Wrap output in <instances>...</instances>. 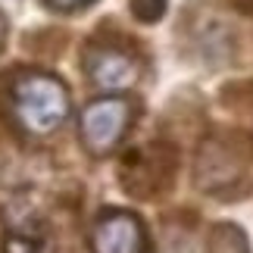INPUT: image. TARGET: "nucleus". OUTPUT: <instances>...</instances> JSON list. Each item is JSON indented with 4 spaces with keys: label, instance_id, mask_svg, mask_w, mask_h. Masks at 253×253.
I'll list each match as a JSON object with an SVG mask.
<instances>
[{
    "label": "nucleus",
    "instance_id": "9b49d317",
    "mask_svg": "<svg viewBox=\"0 0 253 253\" xmlns=\"http://www.w3.org/2000/svg\"><path fill=\"white\" fill-rule=\"evenodd\" d=\"M6 38H9V22H6V16L0 13V50L6 47Z\"/></svg>",
    "mask_w": 253,
    "mask_h": 253
},
{
    "label": "nucleus",
    "instance_id": "1a4fd4ad",
    "mask_svg": "<svg viewBox=\"0 0 253 253\" xmlns=\"http://www.w3.org/2000/svg\"><path fill=\"white\" fill-rule=\"evenodd\" d=\"M3 253H38V241L13 231V235L3 238Z\"/></svg>",
    "mask_w": 253,
    "mask_h": 253
},
{
    "label": "nucleus",
    "instance_id": "6e6552de",
    "mask_svg": "<svg viewBox=\"0 0 253 253\" xmlns=\"http://www.w3.org/2000/svg\"><path fill=\"white\" fill-rule=\"evenodd\" d=\"M169 9V0H131V16L144 25H153L166 16Z\"/></svg>",
    "mask_w": 253,
    "mask_h": 253
},
{
    "label": "nucleus",
    "instance_id": "9d476101",
    "mask_svg": "<svg viewBox=\"0 0 253 253\" xmlns=\"http://www.w3.org/2000/svg\"><path fill=\"white\" fill-rule=\"evenodd\" d=\"M97 0H44V6L47 9H53V13H63V16H69V13H82V9L87 6H94Z\"/></svg>",
    "mask_w": 253,
    "mask_h": 253
},
{
    "label": "nucleus",
    "instance_id": "20e7f679",
    "mask_svg": "<svg viewBox=\"0 0 253 253\" xmlns=\"http://www.w3.org/2000/svg\"><path fill=\"white\" fill-rule=\"evenodd\" d=\"M175 169H178V153H175V147L172 144H163V141H153L147 147H134L122 157L119 181H122L128 197L157 200L172 188Z\"/></svg>",
    "mask_w": 253,
    "mask_h": 253
},
{
    "label": "nucleus",
    "instance_id": "423d86ee",
    "mask_svg": "<svg viewBox=\"0 0 253 253\" xmlns=\"http://www.w3.org/2000/svg\"><path fill=\"white\" fill-rule=\"evenodd\" d=\"M84 75L94 87H100L106 94H125L131 91L141 79V60L125 47L116 44H87L82 53Z\"/></svg>",
    "mask_w": 253,
    "mask_h": 253
},
{
    "label": "nucleus",
    "instance_id": "39448f33",
    "mask_svg": "<svg viewBox=\"0 0 253 253\" xmlns=\"http://www.w3.org/2000/svg\"><path fill=\"white\" fill-rule=\"evenodd\" d=\"M87 247L91 253H153V241L138 212L106 207L87 228Z\"/></svg>",
    "mask_w": 253,
    "mask_h": 253
},
{
    "label": "nucleus",
    "instance_id": "f257e3e1",
    "mask_svg": "<svg viewBox=\"0 0 253 253\" xmlns=\"http://www.w3.org/2000/svg\"><path fill=\"white\" fill-rule=\"evenodd\" d=\"M0 113L28 138H50L72 116L69 84L47 69H13L0 79Z\"/></svg>",
    "mask_w": 253,
    "mask_h": 253
},
{
    "label": "nucleus",
    "instance_id": "0eeeda50",
    "mask_svg": "<svg viewBox=\"0 0 253 253\" xmlns=\"http://www.w3.org/2000/svg\"><path fill=\"white\" fill-rule=\"evenodd\" d=\"M203 253H250V238L238 222H216L207 235Z\"/></svg>",
    "mask_w": 253,
    "mask_h": 253
},
{
    "label": "nucleus",
    "instance_id": "f8f14e48",
    "mask_svg": "<svg viewBox=\"0 0 253 253\" xmlns=\"http://www.w3.org/2000/svg\"><path fill=\"white\" fill-rule=\"evenodd\" d=\"M238 3H250V6H253V0H238Z\"/></svg>",
    "mask_w": 253,
    "mask_h": 253
},
{
    "label": "nucleus",
    "instance_id": "7ed1b4c3",
    "mask_svg": "<svg viewBox=\"0 0 253 253\" xmlns=\"http://www.w3.org/2000/svg\"><path fill=\"white\" fill-rule=\"evenodd\" d=\"M141 106L128 94H103L87 100L79 113V141L82 150L94 160H103L119 150V144L128 138Z\"/></svg>",
    "mask_w": 253,
    "mask_h": 253
},
{
    "label": "nucleus",
    "instance_id": "f03ea898",
    "mask_svg": "<svg viewBox=\"0 0 253 253\" xmlns=\"http://www.w3.org/2000/svg\"><path fill=\"white\" fill-rule=\"evenodd\" d=\"M253 169V144L241 131H216L194 153V188L210 197H235Z\"/></svg>",
    "mask_w": 253,
    "mask_h": 253
}]
</instances>
